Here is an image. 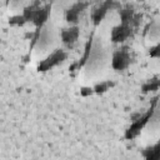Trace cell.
<instances>
[{
    "label": "cell",
    "instance_id": "6da1fadb",
    "mask_svg": "<svg viewBox=\"0 0 160 160\" xmlns=\"http://www.w3.org/2000/svg\"><path fill=\"white\" fill-rule=\"evenodd\" d=\"M55 45H56V39L54 32L50 31V29H44L35 41L32 55L38 59H42L49 55V52L55 48Z\"/></svg>",
    "mask_w": 160,
    "mask_h": 160
},
{
    "label": "cell",
    "instance_id": "7a4b0ae2",
    "mask_svg": "<svg viewBox=\"0 0 160 160\" xmlns=\"http://www.w3.org/2000/svg\"><path fill=\"white\" fill-rule=\"evenodd\" d=\"M9 9L11 11H19L20 9H24V0H11L9 4Z\"/></svg>",
    "mask_w": 160,
    "mask_h": 160
}]
</instances>
